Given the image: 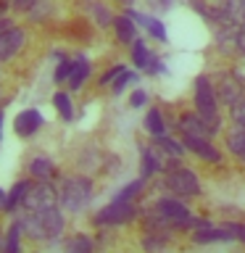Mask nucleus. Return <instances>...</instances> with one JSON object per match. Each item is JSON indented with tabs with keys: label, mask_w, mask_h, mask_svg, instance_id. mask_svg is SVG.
Listing matches in <instances>:
<instances>
[{
	"label": "nucleus",
	"mask_w": 245,
	"mask_h": 253,
	"mask_svg": "<svg viewBox=\"0 0 245 253\" xmlns=\"http://www.w3.org/2000/svg\"><path fill=\"white\" fill-rule=\"evenodd\" d=\"M21 229L35 240H47L63 229V216L61 211H55V206L45 211H27V216L21 219Z\"/></svg>",
	"instance_id": "f257e3e1"
},
{
	"label": "nucleus",
	"mask_w": 245,
	"mask_h": 253,
	"mask_svg": "<svg viewBox=\"0 0 245 253\" xmlns=\"http://www.w3.org/2000/svg\"><path fill=\"white\" fill-rule=\"evenodd\" d=\"M90 193H92L90 179H84V177H69L66 182H63V187H61V203H63V209H66V211L84 209L87 201H90Z\"/></svg>",
	"instance_id": "f03ea898"
},
{
	"label": "nucleus",
	"mask_w": 245,
	"mask_h": 253,
	"mask_svg": "<svg viewBox=\"0 0 245 253\" xmlns=\"http://www.w3.org/2000/svg\"><path fill=\"white\" fill-rule=\"evenodd\" d=\"M195 106H198V114H201L205 122H208L213 129H216V122H219V114H216V95H213V87L205 77H201L195 82Z\"/></svg>",
	"instance_id": "7ed1b4c3"
},
{
	"label": "nucleus",
	"mask_w": 245,
	"mask_h": 253,
	"mask_svg": "<svg viewBox=\"0 0 245 253\" xmlns=\"http://www.w3.org/2000/svg\"><path fill=\"white\" fill-rule=\"evenodd\" d=\"M53 206H55V193L47 182L27 187V193H24V209L27 211H45V209H53Z\"/></svg>",
	"instance_id": "20e7f679"
},
{
	"label": "nucleus",
	"mask_w": 245,
	"mask_h": 253,
	"mask_svg": "<svg viewBox=\"0 0 245 253\" xmlns=\"http://www.w3.org/2000/svg\"><path fill=\"white\" fill-rule=\"evenodd\" d=\"M134 216V206L129 201H122V198H116L111 206H106L98 216H95V221L98 224H124V221H129Z\"/></svg>",
	"instance_id": "39448f33"
},
{
	"label": "nucleus",
	"mask_w": 245,
	"mask_h": 253,
	"mask_svg": "<svg viewBox=\"0 0 245 253\" xmlns=\"http://www.w3.org/2000/svg\"><path fill=\"white\" fill-rule=\"evenodd\" d=\"M166 187L177 195H198V190H201L198 177L187 169H174L169 177H166Z\"/></svg>",
	"instance_id": "423d86ee"
},
{
	"label": "nucleus",
	"mask_w": 245,
	"mask_h": 253,
	"mask_svg": "<svg viewBox=\"0 0 245 253\" xmlns=\"http://www.w3.org/2000/svg\"><path fill=\"white\" fill-rule=\"evenodd\" d=\"M156 211L161 213L171 227L190 224V211H187V206H182L179 201H169V198H163V201L156 203Z\"/></svg>",
	"instance_id": "0eeeda50"
},
{
	"label": "nucleus",
	"mask_w": 245,
	"mask_h": 253,
	"mask_svg": "<svg viewBox=\"0 0 245 253\" xmlns=\"http://www.w3.org/2000/svg\"><path fill=\"white\" fill-rule=\"evenodd\" d=\"M24 40H27V35H24L21 29H5L3 35H0V61H8V58H13L16 53L24 47Z\"/></svg>",
	"instance_id": "6e6552de"
},
{
	"label": "nucleus",
	"mask_w": 245,
	"mask_h": 253,
	"mask_svg": "<svg viewBox=\"0 0 245 253\" xmlns=\"http://www.w3.org/2000/svg\"><path fill=\"white\" fill-rule=\"evenodd\" d=\"M179 132L185 134V140H190V137H208V132H213V126L205 122L201 114L198 116L187 114V116L179 119Z\"/></svg>",
	"instance_id": "1a4fd4ad"
},
{
	"label": "nucleus",
	"mask_w": 245,
	"mask_h": 253,
	"mask_svg": "<svg viewBox=\"0 0 245 253\" xmlns=\"http://www.w3.org/2000/svg\"><path fill=\"white\" fill-rule=\"evenodd\" d=\"M40 126H42V114H40V111H35V108L21 111V114L16 116V122H13V129H16V134H21V137L35 134Z\"/></svg>",
	"instance_id": "9d476101"
},
{
	"label": "nucleus",
	"mask_w": 245,
	"mask_h": 253,
	"mask_svg": "<svg viewBox=\"0 0 245 253\" xmlns=\"http://www.w3.org/2000/svg\"><path fill=\"white\" fill-rule=\"evenodd\" d=\"M221 98H224V103L227 106H232L235 100H240L243 98V84L237 82V79L232 77V74H227L224 79H221Z\"/></svg>",
	"instance_id": "9b49d317"
},
{
	"label": "nucleus",
	"mask_w": 245,
	"mask_h": 253,
	"mask_svg": "<svg viewBox=\"0 0 245 253\" xmlns=\"http://www.w3.org/2000/svg\"><path fill=\"white\" fill-rule=\"evenodd\" d=\"M187 148L193 150V153H198L201 158H205V161H219V150H213V145L205 137H190Z\"/></svg>",
	"instance_id": "f8f14e48"
},
{
	"label": "nucleus",
	"mask_w": 245,
	"mask_h": 253,
	"mask_svg": "<svg viewBox=\"0 0 245 253\" xmlns=\"http://www.w3.org/2000/svg\"><path fill=\"white\" fill-rule=\"evenodd\" d=\"M129 19H134V21H140L142 27H145L153 37H158L161 42H166V29H163V24L158 21V19H153V16H145V13H132Z\"/></svg>",
	"instance_id": "ddd939ff"
},
{
	"label": "nucleus",
	"mask_w": 245,
	"mask_h": 253,
	"mask_svg": "<svg viewBox=\"0 0 245 253\" xmlns=\"http://www.w3.org/2000/svg\"><path fill=\"white\" fill-rule=\"evenodd\" d=\"M87 74H90V63H87L84 58L74 61V66H71V74H69V87H71V90H79V87L84 84Z\"/></svg>",
	"instance_id": "4468645a"
},
{
	"label": "nucleus",
	"mask_w": 245,
	"mask_h": 253,
	"mask_svg": "<svg viewBox=\"0 0 245 253\" xmlns=\"http://www.w3.org/2000/svg\"><path fill=\"white\" fill-rule=\"evenodd\" d=\"M114 29H116L119 42H134V24L129 21V16H119V19H114Z\"/></svg>",
	"instance_id": "2eb2a0df"
},
{
	"label": "nucleus",
	"mask_w": 245,
	"mask_h": 253,
	"mask_svg": "<svg viewBox=\"0 0 245 253\" xmlns=\"http://www.w3.org/2000/svg\"><path fill=\"white\" fill-rule=\"evenodd\" d=\"M224 13L232 24H245V0H227Z\"/></svg>",
	"instance_id": "dca6fc26"
},
{
	"label": "nucleus",
	"mask_w": 245,
	"mask_h": 253,
	"mask_svg": "<svg viewBox=\"0 0 245 253\" xmlns=\"http://www.w3.org/2000/svg\"><path fill=\"white\" fill-rule=\"evenodd\" d=\"M132 58H134V63H137L140 69H150V66L156 63V55H150L148 47L142 45V42H134V47H132Z\"/></svg>",
	"instance_id": "f3484780"
},
{
	"label": "nucleus",
	"mask_w": 245,
	"mask_h": 253,
	"mask_svg": "<svg viewBox=\"0 0 245 253\" xmlns=\"http://www.w3.org/2000/svg\"><path fill=\"white\" fill-rule=\"evenodd\" d=\"M227 145H229V150H232L235 156H245V126H240V129H235V132H229Z\"/></svg>",
	"instance_id": "a211bd4d"
},
{
	"label": "nucleus",
	"mask_w": 245,
	"mask_h": 253,
	"mask_svg": "<svg viewBox=\"0 0 245 253\" xmlns=\"http://www.w3.org/2000/svg\"><path fill=\"white\" fill-rule=\"evenodd\" d=\"M145 129L150 134H156V137H161V134H163V116H161V111H150V114L145 116Z\"/></svg>",
	"instance_id": "6ab92c4d"
},
{
	"label": "nucleus",
	"mask_w": 245,
	"mask_h": 253,
	"mask_svg": "<svg viewBox=\"0 0 245 253\" xmlns=\"http://www.w3.org/2000/svg\"><path fill=\"white\" fill-rule=\"evenodd\" d=\"M27 187H29V182H16L13 190H11V195H8V203H5V211H13L16 206H19L24 201V193H27Z\"/></svg>",
	"instance_id": "aec40b11"
},
{
	"label": "nucleus",
	"mask_w": 245,
	"mask_h": 253,
	"mask_svg": "<svg viewBox=\"0 0 245 253\" xmlns=\"http://www.w3.org/2000/svg\"><path fill=\"white\" fill-rule=\"evenodd\" d=\"M29 169H32V174H35V177H40V179H50V177H53V164L45 161V158H35Z\"/></svg>",
	"instance_id": "412c9836"
},
{
	"label": "nucleus",
	"mask_w": 245,
	"mask_h": 253,
	"mask_svg": "<svg viewBox=\"0 0 245 253\" xmlns=\"http://www.w3.org/2000/svg\"><path fill=\"white\" fill-rule=\"evenodd\" d=\"M53 106L61 111V116L66 119V122H69L71 116H74V111H71V100H69V95H63V92H55V98H53Z\"/></svg>",
	"instance_id": "4be33fe9"
},
{
	"label": "nucleus",
	"mask_w": 245,
	"mask_h": 253,
	"mask_svg": "<svg viewBox=\"0 0 245 253\" xmlns=\"http://www.w3.org/2000/svg\"><path fill=\"white\" fill-rule=\"evenodd\" d=\"M229 114H232V122L237 126H245V98L235 100L232 106H229Z\"/></svg>",
	"instance_id": "5701e85b"
},
{
	"label": "nucleus",
	"mask_w": 245,
	"mask_h": 253,
	"mask_svg": "<svg viewBox=\"0 0 245 253\" xmlns=\"http://www.w3.org/2000/svg\"><path fill=\"white\" fill-rule=\"evenodd\" d=\"M19 235H21V224H13L8 229V240H5V251H19Z\"/></svg>",
	"instance_id": "b1692460"
},
{
	"label": "nucleus",
	"mask_w": 245,
	"mask_h": 253,
	"mask_svg": "<svg viewBox=\"0 0 245 253\" xmlns=\"http://www.w3.org/2000/svg\"><path fill=\"white\" fill-rule=\"evenodd\" d=\"M66 248H69V251H82V253H87V251H92V243L87 240V237H74V240L66 243Z\"/></svg>",
	"instance_id": "393cba45"
},
{
	"label": "nucleus",
	"mask_w": 245,
	"mask_h": 253,
	"mask_svg": "<svg viewBox=\"0 0 245 253\" xmlns=\"http://www.w3.org/2000/svg\"><path fill=\"white\" fill-rule=\"evenodd\" d=\"M129 82H134V74L132 71H126V69H122L116 74V82H114V90L119 92V90H124V84H129Z\"/></svg>",
	"instance_id": "a878e982"
},
{
	"label": "nucleus",
	"mask_w": 245,
	"mask_h": 253,
	"mask_svg": "<svg viewBox=\"0 0 245 253\" xmlns=\"http://www.w3.org/2000/svg\"><path fill=\"white\" fill-rule=\"evenodd\" d=\"M140 190H142V182H140V179H137V182H129V185H126L122 193H119V198H122V201H129L132 195L140 193Z\"/></svg>",
	"instance_id": "bb28decb"
},
{
	"label": "nucleus",
	"mask_w": 245,
	"mask_h": 253,
	"mask_svg": "<svg viewBox=\"0 0 245 253\" xmlns=\"http://www.w3.org/2000/svg\"><path fill=\"white\" fill-rule=\"evenodd\" d=\"M158 142H161V145H163L166 150H169V153H171L174 158H177V156H182V145H177L174 140H166L163 134H161V137H158Z\"/></svg>",
	"instance_id": "cd10ccee"
},
{
	"label": "nucleus",
	"mask_w": 245,
	"mask_h": 253,
	"mask_svg": "<svg viewBox=\"0 0 245 253\" xmlns=\"http://www.w3.org/2000/svg\"><path fill=\"white\" fill-rule=\"evenodd\" d=\"M71 66H74V61L61 63V69L55 71V82H63V79H69V74H71Z\"/></svg>",
	"instance_id": "c85d7f7f"
},
{
	"label": "nucleus",
	"mask_w": 245,
	"mask_h": 253,
	"mask_svg": "<svg viewBox=\"0 0 245 253\" xmlns=\"http://www.w3.org/2000/svg\"><path fill=\"white\" fill-rule=\"evenodd\" d=\"M129 103H132V106H134V108H140V106H142V103H145V92H142V90H137V92H134V95H132V100H129Z\"/></svg>",
	"instance_id": "c756f323"
},
{
	"label": "nucleus",
	"mask_w": 245,
	"mask_h": 253,
	"mask_svg": "<svg viewBox=\"0 0 245 253\" xmlns=\"http://www.w3.org/2000/svg\"><path fill=\"white\" fill-rule=\"evenodd\" d=\"M237 47H240V50L245 53V24H243V27H240V32H237Z\"/></svg>",
	"instance_id": "7c9ffc66"
},
{
	"label": "nucleus",
	"mask_w": 245,
	"mask_h": 253,
	"mask_svg": "<svg viewBox=\"0 0 245 253\" xmlns=\"http://www.w3.org/2000/svg\"><path fill=\"white\" fill-rule=\"evenodd\" d=\"M35 3H37V0H13V5L21 8V11H27V8H32Z\"/></svg>",
	"instance_id": "2f4dec72"
},
{
	"label": "nucleus",
	"mask_w": 245,
	"mask_h": 253,
	"mask_svg": "<svg viewBox=\"0 0 245 253\" xmlns=\"http://www.w3.org/2000/svg\"><path fill=\"white\" fill-rule=\"evenodd\" d=\"M5 29H11V24H8V19H0V35H3Z\"/></svg>",
	"instance_id": "473e14b6"
},
{
	"label": "nucleus",
	"mask_w": 245,
	"mask_h": 253,
	"mask_svg": "<svg viewBox=\"0 0 245 253\" xmlns=\"http://www.w3.org/2000/svg\"><path fill=\"white\" fill-rule=\"evenodd\" d=\"M5 203H8V198L3 195V190H0V211H5Z\"/></svg>",
	"instance_id": "72a5a7b5"
},
{
	"label": "nucleus",
	"mask_w": 245,
	"mask_h": 253,
	"mask_svg": "<svg viewBox=\"0 0 245 253\" xmlns=\"http://www.w3.org/2000/svg\"><path fill=\"white\" fill-rule=\"evenodd\" d=\"M0 124H3V119H0Z\"/></svg>",
	"instance_id": "f704fd0d"
}]
</instances>
